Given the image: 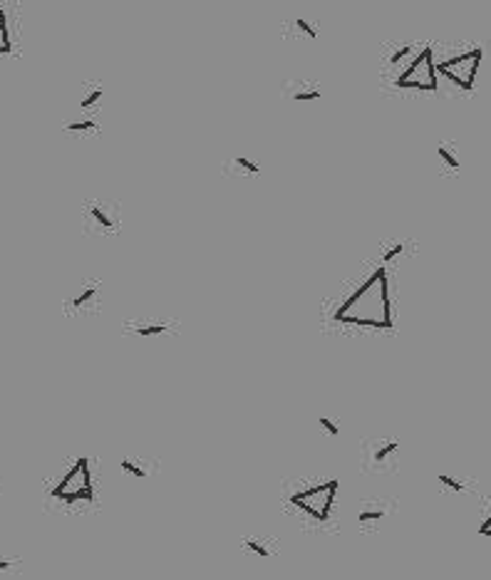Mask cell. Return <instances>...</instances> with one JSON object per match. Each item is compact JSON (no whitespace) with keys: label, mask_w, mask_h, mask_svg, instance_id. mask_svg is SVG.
Returning <instances> with one entry per match:
<instances>
[{"label":"cell","mask_w":491,"mask_h":580,"mask_svg":"<svg viewBox=\"0 0 491 580\" xmlns=\"http://www.w3.org/2000/svg\"><path fill=\"white\" fill-rule=\"evenodd\" d=\"M402 251H404V245H402V243H395V245H390V248H387V251H385V253H382V263H390V261H392V258H395V256H399V253H402Z\"/></svg>","instance_id":"obj_15"},{"label":"cell","mask_w":491,"mask_h":580,"mask_svg":"<svg viewBox=\"0 0 491 580\" xmlns=\"http://www.w3.org/2000/svg\"><path fill=\"white\" fill-rule=\"evenodd\" d=\"M55 501H62L65 506H72L77 501H87L92 504L95 501V491H92V476H90V466H87V459H77L75 466L65 474V479L52 488L50 493Z\"/></svg>","instance_id":"obj_1"},{"label":"cell","mask_w":491,"mask_h":580,"mask_svg":"<svg viewBox=\"0 0 491 580\" xmlns=\"http://www.w3.org/2000/svg\"><path fill=\"white\" fill-rule=\"evenodd\" d=\"M233 164L241 169V171H245V174H258V171H261V167H258L256 161H251V159H243V156H236V159H233Z\"/></svg>","instance_id":"obj_8"},{"label":"cell","mask_w":491,"mask_h":580,"mask_svg":"<svg viewBox=\"0 0 491 580\" xmlns=\"http://www.w3.org/2000/svg\"><path fill=\"white\" fill-rule=\"evenodd\" d=\"M13 42H10V27H8V13L5 8H0V52H10Z\"/></svg>","instance_id":"obj_4"},{"label":"cell","mask_w":491,"mask_h":580,"mask_svg":"<svg viewBox=\"0 0 491 580\" xmlns=\"http://www.w3.org/2000/svg\"><path fill=\"white\" fill-rule=\"evenodd\" d=\"M318 424H320L322 431H328L330 436H338V434H340V427H338L333 419H328V417H320V422H318Z\"/></svg>","instance_id":"obj_10"},{"label":"cell","mask_w":491,"mask_h":580,"mask_svg":"<svg viewBox=\"0 0 491 580\" xmlns=\"http://www.w3.org/2000/svg\"><path fill=\"white\" fill-rule=\"evenodd\" d=\"M415 75H419L415 90H432V92H434L437 87H439V82H437V65H434V60H432V50H429V47H424V50L415 57V62L399 75L397 85L412 79Z\"/></svg>","instance_id":"obj_2"},{"label":"cell","mask_w":491,"mask_h":580,"mask_svg":"<svg viewBox=\"0 0 491 580\" xmlns=\"http://www.w3.org/2000/svg\"><path fill=\"white\" fill-rule=\"evenodd\" d=\"M385 513L382 511H362L360 513V523H367V521H379Z\"/></svg>","instance_id":"obj_19"},{"label":"cell","mask_w":491,"mask_h":580,"mask_svg":"<svg viewBox=\"0 0 491 580\" xmlns=\"http://www.w3.org/2000/svg\"><path fill=\"white\" fill-rule=\"evenodd\" d=\"M85 216H87V226H95L99 231H112V228H117V221L107 213V208L102 206V204H87Z\"/></svg>","instance_id":"obj_3"},{"label":"cell","mask_w":491,"mask_h":580,"mask_svg":"<svg viewBox=\"0 0 491 580\" xmlns=\"http://www.w3.org/2000/svg\"><path fill=\"white\" fill-rule=\"evenodd\" d=\"M95 293H97V285H87L79 295H77L75 300H72V308H82V305H87L90 300L95 298Z\"/></svg>","instance_id":"obj_6"},{"label":"cell","mask_w":491,"mask_h":580,"mask_svg":"<svg viewBox=\"0 0 491 580\" xmlns=\"http://www.w3.org/2000/svg\"><path fill=\"white\" fill-rule=\"evenodd\" d=\"M397 449H399V444H397V441H387V444H385V447H382V449H377V451H375V456H372V461H375V464H382V461H385V459H387V456H392V454H395Z\"/></svg>","instance_id":"obj_5"},{"label":"cell","mask_w":491,"mask_h":580,"mask_svg":"<svg viewBox=\"0 0 491 580\" xmlns=\"http://www.w3.org/2000/svg\"><path fill=\"white\" fill-rule=\"evenodd\" d=\"M437 154H439V156L444 159V164H447L449 169H459V159H456V156L452 154V149H449V147L439 144V149H437Z\"/></svg>","instance_id":"obj_7"},{"label":"cell","mask_w":491,"mask_h":580,"mask_svg":"<svg viewBox=\"0 0 491 580\" xmlns=\"http://www.w3.org/2000/svg\"><path fill=\"white\" fill-rule=\"evenodd\" d=\"M122 468H124L127 474H132V476H137V479H144V476H147V471H144L142 466H137L134 461H122Z\"/></svg>","instance_id":"obj_12"},{"label":"cell","mask_w":491,"mask_h":580,"mask_svg":"<svg viewBox=\"0 0 491 580\" xmlns=\"http://www.w3.org/2000/svg\"><path fill=\"white\" fill-rule=\"evenodd\" d=\"M65 129H70V131H85V129H97V122H72V124H67Z\"/></svg>","instance_id":"obj_16"},{"label":"cell","mask_w":491,"mask_h":580,"mask_svg":"<svg viewBox=\"0 0 491 580\" xmlns=\"http://www.w3.org/2000/svg\"><path fill=\"white\" fill-rule=\"evenodd\" d=\"M439 481H442V484H447V486L452 488V491H461V488H464L461 484H459V481H456V479L447 476V474H439Z\"/></svg>","instance_id":"obj_20"},{"label":"cell","mask_w":491,"mask_h":580,"mask_svg":"<svg viewBox=\"0 0 491 580\" xmlns=\"http://www.w3.org/2000/svg\"><path fill=\"white\" fill-rule=\"evenodd\" d=\"M243 545L248 548V550H253L256 556H261V558H268V556H270V553H268V548H265L263 543H258V541H245Z\"/></svg>","instance_id":"obj_11"},{"label":"cell","mask_w":491,"mask_h":580,"mask_svg":"<svg viewBox=\"0 0 491 580\" xmlns=\"http://www.w3.org/2000/svg\"><path fill=\"white\" fill-rule=\"evenodd\" d=\"M102 94H104V90H102V87H95L92 92H90L87 97H85V99H82V104H79V107H82V109H90V107H95L97 102L102 99Z\"/></svg>","instance_id":"obj_9"},{"label":"cell","mask_w":491,"mask_h":580,"mask_svg":"<svg viewBox=\"0 0 491 580\" xmlns=\"http://www.w3.org/2000/svg\"><path fill=\"white\" fill-rule=\"evenodd\" d=\"M293 99H295V102H315V99H320V90H313V92H295L293 94Z\"/></svg>","instance_id":"obj_14"},{"label":"cell","mask_w":491,"mask_h":580,"mask_svg":"<svg viewBox=\"0 0 491 580\" xmlns=\"http://www.w3.org/2000/svg\"><path fill=\"white\" fill-rule=\"evenodd\" d=\"M295 25H298V30H303V33H305L310 40L318 38V33H315V27H313L310 22H305V20H295Z\"/></svg>","instance_id":"obj_17"},{"label":"cell","mask_w":491,"mask_h":580,"mask_svg":"<svg viewBox=\"0 0 491 580\" xmlns=\"http://www.w3.org/2000/svg\"><path fill=\"white\" fill-rule=\"evenodd\" d=\"M410 55H412V45H404V47H399L395 55L390 57V62H392V65H397L399 60H404V57H410Z\"/></svg>","instance_id":"obj_18"},{"label":"cell","mask_w":491,"mask_h":580,"mask_svg":"<svg viewBox=\"0 0 491 580\" xmlns=\"http://www.w3.org/2000/svg\"><path fill=\"white\" fill-rule=\"evenodd\" d=\"M137 335H161L167 327L164 325H149V327H132Z\"/></svg>","instance_id":"obj_13"},{"label":"cell","mask_w":491,"mask_h":580,"mask_svg":"<svg viewBox=\"0 0 491 580\" xmlns=\"http://www.w3.org/2000/svg\"><path fill=\"white\" fill-rule=\"evenodd\" d=\"M13 565V561H8V558H0V570H8Z\"/></svg>","instance_id":"obj_21"}]
</instances>
